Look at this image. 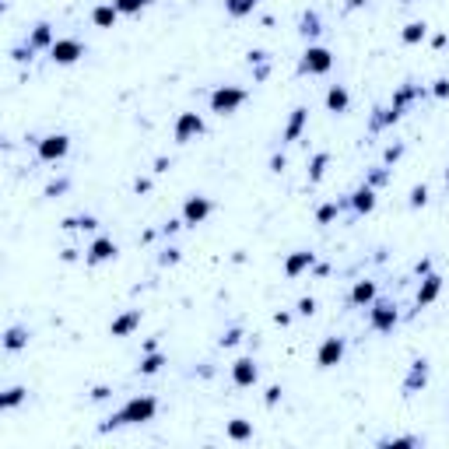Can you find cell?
I'll return each instance as SVG.
<instances>
[{
	"instance_id": "obj_1",
	"label": "cell",
	"mask_w": 449,
	"mask_h": 449,
	"mask_svg": "<svg viewBox=\"0 0 449 449\" xmlns=\"http://www.w3.org/2000/svg\"><path fill=\"white\" fill-rule=\"evenodd\" d=\"M155 414H158V400L151 397V393H141V397H130V400H127L116 414H112L109 421H102L98 432L127 428V425H148V421H155Z\"/></svg>"
},
{
	"instance_id": "obj_2",
	"label": "cell",
	"mask_w": 449,
	"mask_h": 449,
	"mask_svg": "<svg viewBox=\"0 0 449 449\" xmlns=\"http://www.w3.org/2000/svg\"><path fill=\"white\" fill-rule=\"evenodd\" d=\"M246 98H249V91L246 88H236V85H218L214 91H211V112H218V116H232V112H239L243 105H246Z\"/></svg>"
},
{
	"instance_id": "obj_3",
	"label": "cell",
	"mask_w": 449,
	"mask_h": 449,
	"mask_svg": "<svg viewBox=\"0 0 449 449\" xmlns=\"http://www.w3.org/2000/svg\"><path fill=\"white\" fill-rule=\"evenodd\" d=\"M397 323H400V306L393 302V299H376L369 306V326L376 333H389Z\"/></svg>"
},
{
	"instance_id": "obj_4",
	"label": "cell",
	"mask_w": 449,
	"mask_h": 449,
	"mask_svg": "<svg viewBox=\"0 0 449 449\" xmlns=\"http://www.w3.org/2000/svg\"><path fill=\"white\" fill-rule=\"evenodd\" d=\"M333 71V53L326 46H306L302 60H299V74H309V78H319V74H330Z\"/></svg>"
},
{
	"instance_id": "obj_5",
	"label": "cell",
	"mask_w": 449,
	"mask_h": 449,
	"mask_svg": "<svg viewBox=\"0 0 449 449\" xmlns=\"http://www.w3.org/2000/svg\"><path fill=\"white\" fill-rule=\"evenodd\" d=\"M211 214H214V200H211V197H204V193H193V197H186V200H183V211H179L183 224H190V229H197V224H204Z\"/></svg>"
},
{
	"instance_id": "obj_6",
	"label": "cell",
	"mask_w": 449,
	"mask_h": 449,
	"mask_svg": "<svg viewBox=\"0 0 449 449\" xmlns=\"http://www.w3.org/2000/svg\"><path fill=\"white\" fill-rule=\"evenodd\" d=\"M67 151H71V137L67 134H46V137H39L35 141V155H39V161H60V158H67Z\"/></svg>"
},
{
	"instance_id": "obj_7",
	"label": "cell",
	"mask_w": 449,
	"mask_h": 449,
	"mask_svg": "<svg viewBox=\"0 0 449 449\" xmlns=\"http://www.w3.org/2000/svg\"><path fill=\"white\" fill-rule=\"evenodd\" d=\"M81 56H85V42H81V39H71V35L56 39V42L49 46V60H53V64H60V67L78 64Z\"/></svg>"
},
{
	"instance_id": "obj_8",
	"label": "cell",
	"mask_w": 449,
	"mask_h": 449,
	"mask_svg": "<svg viewBox=\"0 0 449 449\" xmlns=\"http://www.w3.org/2000/svg\"><path fill=\"white\" fill-rule=\"evenodd\" d=\"M204 130H207V123H204L200 112H179L176 123H173V137H176L179 144H190V141L204 137Z\"/></svg>"
},
{
	"instance_id": "obj_9",
	"label": "cell",
	"mask_w": 449,
	"mask_h": 449,
	"mask_svg": "<svg viewBox=\"0 0 449 449\" xmlns=\"http://www.w3.org/2000/svg\"><path fill=\"white\" fill-rule=\"evenodd\" d=\"M344 351H348L344 337H326V341L316 348V365L319 369H337L344 362Z\"/></svg>"
},
{
	"instance_id": "obj_10",
	"label": "cell",
	"mask_w": 449,
	"mask_h": 449,
	"mask_svg": "<svg viewBox=\"0 0 449 449\" xmlns=\"http://www.w3.org/2000/svg\"><path fill=\"white\" fill-rule=\"evenodd\" d=\"M120 256V246L112 243L109 236H98L88 249H85V263L88 267H98V263H109V260H116Z\"/></svg>"
},
{
	"instance_id": "obj_11",
	"label": "cell",
	"mask_w": 449,
	"mask_h": 449,
	"mask_svg": "<svg viewBox=\"0 0 449 449\" xmlns=\"http://www.w3.org/2000/svg\"><path fill=\"white\" fill-rule=\"evenodd\" d=\"M256 379H260V365H256V358H249V355H243V358H236L232 362V382L236 386H256Z\"/></svg>"
},
{
	"instance_id": "obj_12",
	"label": "cell",
	"mask_w": 449,
	"mask_h": 449,
	"mask_svg": "<svg viewBox=\"0 0 449 449\" xmlns=\"http://www.w3.org/2000/svg\"><path fill=\"white\" fill-rule=\"evenodd\" d=\"M306 123H309V109H306V105H295V109H292V116H288V123H285V130H281V144L299 141L302 130H306Z\"/></svg>"
},
{
	"instance_id": "obj_13",
	"label": "cell",
	"mask_w": 449,
	"mask_h": 449,
	"mask_svg": "<svg viewBox=\"0 0 449 449\" xmlns=\"http://www.w3.org/2000/svg\"><path fill=\"white\" fill-rule=\"evenodd\" d=\"M141 319H144L141 309H127V312H120L116 319L109 323V337H130V333L141 326Z\"/></svg>"
},
{
	"instance_id": "obj_14",
	"label": "cell",
	"mask_w": 449,
	"mask_h": 449,
	"mask_svg": "<svg viewBox=\"0 0 449 449\" xmlns=\"http://www.w3.org/2000/svg\"><path fill=\"white\" fill-rule=\"evenodd\" d=\"M348 207H351L355 214H372V211H376V186L362 183V186L348 197Z\"/></svg>"
},
{
	"instance_id": "obj_15",
	"label": "cell",
	"mask_w": 449,
	"mask_h": 449,
	"mask_svg": "<svg viewBox=\"0 0 449 449\" xmlns=\"http://www.w3.org/2000/svg\"><path fill=\"white\" fill-rule=\"evenodd\" d=\"M316 267V253L312 249H295L288 260H285V277H299V274H306V270H312Z\"/></svg>"
},
{
	"instance_id": "obj_16",
	"label": "cell",
	"mask_w": 449,
	"mask_h": 449,
	"mask_svg": "<svg viewBox=\"0 0 449 449\" xmlns=\"http://www.w3.org/2000/svg\"><path fill=\"white\" fill-rule=\"evenodd\" d=\"M439 292H442V277L428 270V274L421 277V288H418V299H414V302H418V309H425V306H432V302L439 299Z\"/></svg>"
},
{
	"instance_id": "obj_17",
	"label": "cell",
	"mask_w": 449,
	"mask_h": 449,
	"mask_svg": "<svg viewBox=\"0 0 449 449\" xmlns=\"http://www.w3.org/2000/svg\"><path fill=\"white\" fill-rule=\"evenodd\" d=\"M376 299H379V288H376V281H355V288L348 292V302H351V306H358V309H362V306L369 309V306H372Z\"/></svg>"
},
{
	"instance_id": "obj_18",
	"label": "cell",
	"mask_w": 449,
	"mask_h": 449,
	"mask_svg": "<svg viewBox=\"0 0 449 449\" xmlns=\"http://www.w3.org/2000/svg\"><path fill=\"white\" fill-rule=\"evenodd\" d=\"M425 382H428V358H414V362H411V372H407V379H404V393L411 397V393L425 389Z\"/></svg>"
},
{
	"instance_id": "obj_19",
	"label": "cell",
	"mask_w": 449,
	"mask_h": 449,
	"mask_svg": "<svg viewBox=\"0 0 449 449\" xmlns=\"http://www.w3.org/2000/svg\"><path fill=\"white\" fill-rule=\"evenodd\" d=\"M120 18H123V15L116 11V4H95V8H91V25H95V28H116Z\"/></svg>"
},
{
	"instance_id": "obj_20",
	"label": "cell",
	"mask_w": 449,
	"mask_h": 449,
	"mask_svg": "<svg viewBox=\"0 0 449 449\" xmlns=\"http://www.w3.org/2000/svg\"><path fill=\"white\" fill-rule=\"evenodd\" d=\"M56 42V35H53V25L49 21H39L35 28H32V35H28V46H32V53H39V49H46L49 53V46Z\"/></svg>"
},
{
	"instance_id": "obj_21",
	"label": "cell",
	"mask_w": 449,
	"mask_h": 449,
	"mask_svg": "<svg viewBox=\"0 0 449 449\" xmlns=\"http://www.w3.org/2000/svg\"><path fill=\"white\" fill-rule=\"evenodd\" d=\"M326 109H330V112H348V109H351V91H348L344 85H330V91H326Z\"/></svg>"
},
{
	"instance_id": "obj_22",
	"label": "cell",
	"mask_w": 449,
	"mask_h": 449,
	"mask_svg": "<svg viewBox=\"0 0 449 449\" xmlns=\"http://www.w3.org/2000/svg\"><path fill=\"white\" fill-rule=\"evenodd\" d=\"M28 326H8V333H4V351H21V348H28Z\"/></svg>"
},
{
	"instance_id": "obj_23",
	"label": "cell",
	"mask_w": 449,
	"mask_h": 449,
	"mask_svg": "<svg viewBox=\"0 0 449 449\" xmlns=\"http://www.w3.org/2000/svg\"><path fill=\"white\" fill-rule=\"evenodd\" d=\"M165 362H168V355H165V351H158V348H155V351H144V358H141L137 372H141V376H155V372H161V365H165Z\"/></svg>"
},
{
	"instance_id": "obj_24",
	"label": "cell",
	"mask_w": 449,
	"mask_h": 449,
	"mask_svg": "<svg viewBox=\"0 0 449 449\" xmlns=\"http://www.w3.org/2000/svg\"><path fill=\"white\" fill-rule=\"evenodd\" d=\"M326 165H330V151H316L312 158H309V183L316 186V183H323V176H326Z\"/></svg>"
},
{
	"instance_id": "obj_25",
	"label": "cell",
	"mask_w": 449,
	"mask_h": 449,
	"mask_svg": "<svg viewBox=\"0 0 449 449\" xmlns=\"http://www.w3.org/2000/svg\"><path fill=\"white\" fill-rule=\"evenodd\" d=\"M425 39H428V25H425V21H407L404 32H400V42H404V46H418V42H425Z\"/></svg>"
},
{
	"instance_id": "obj_26",
	"label": "cell",
	"mask_w": 449,
	"mask_h": 449,
	"mask_svg": "<svg viewBox=\"0 0 449 449\" xmlns=\"http://www.w3.org/2000/svg\"><path fill=\"white\" fill-rule=\"evenodd\" d=\"M25 400H28V389L25 386H11V389H4V397H0V411H15Z\"/></svg>"
},
{
	"instance_id": "obj_27",
	"label": "cell",
	"mask_w": 449,
	"mask_h": 449,
	"mask_svg": "<svg viewBox=\"0 0 449 449\" xmlns=\"http://www.w3.org/2000/svg\"><path fill=\"white\" fill-rule=\"evenodd\" d=\"M348 204V197L341 200V204H337V200H326V204H319L316 207V224H330V221H337V218H341V207Z\"/></svg>"
},
{
	"instance_id": "obj_28",
	"label": "cell",
	"mask_w": 449,
	"mask_h": 449,
	"mask_svg": "<svg viewBox=\"0 0 449 449\" xmlns=\"http://www.w3.org/2000/svg\"><path fill=\"white\" fill-rule=\"evenodd\" d=\"M260 8V0H224V11H229V18H246Z\"/></svg>"
},
{
	"instance_id": "obj_29",
	"label": "cell",
	"mask_w": 449,
	"mask_h": 449,
	"mask_svg": "<svg viewBox=\"0 0 449 449\" xmlns=\"http://www.w3.org/2000/svg\"><path fill=\"white\" fill-rule=\"evenodd\" d=\"M319 32H323V28H319V15H316V11H306V15L299 18V35H302V39H316Z\"/></svg>"
},
{
	"instance_id": "obj_30",
	"label": "cell",
	"mask_w": 449,
	"mask_h": 449,
	"mask_svg": "<svg viewBox=\"0 0 449 449\" xmlns=\"http://www.w3.org/2000/svg\"><path fill=\"white\" fill-rule=\"evenodd\" d=\"M229 439H232V442H246V439H253V421H246V418H232V421H229Z\"/></svg>"
},
{
	"instance_id": "obj_31",
	"label": "cell",
	"mask_w": 449,
	"mask_h": 449,
	"mask_svg": "<svg viewBox=\"0 0 449 449\" xmlns=\"http://www.w3.org/2000/svg\"><path fill=\"white\" fill-rule=\"evenodd\" d=\"M64 229H67V232H74V229L91 232V229H98V218H95V214H78V218H67V221H64Z\"/></svg>"
},
{
	"instance_id": "obj_32",
	"label": "cell",
	"mask_w": 449,
	"mask_h": 449,
	"mask_svg": "<svg viewBox=\"0 0 449 449\" xmlns=\"http://www.w3.org/2000/svg\"><path fill=\"white\" fill-rule=\"evenodd\" d=\"M112 4H116V11L120 15H141L151 0H112Z\"/></svg>"
},
{
	"instance_id": "obj_33",
	"label": "cell",
	"mask_w": 449,
	"mask_h": 449,
	"mask_svg": "<svg viewBox=\"0 0 449 449\" xmlns=\"http://www.w3.org/2000/svg\"><path fill=\"white\" fill-rule=\"evenodd\" d=\"M407 204H411L414 211H418V207H425V204H428V186H425V183H418V186L411 190V197H407Z\"/></svg>"
},
{
	"instance_id": "obj_34",
	"label": "cell",
	"mask_w": 449,
	"mask_h": 449,
	"mask_svg": "<svg viewBox=\"0 0 449 449\" xmlns=\"http://www.w3.org/2000/svg\"><path fill=\"white\" fill-rule=\"evenodd\" d=\"M386 179H389V168H382V165H379V168H372V173H369V179H365V183H369V186H382Z\"/></svg>"
},
{
	"instance_id": "obj_35",
	"label": "cell",
	"mask_w": 449,
	"mask_h": 449,
	"mask_svg": "<svg viewBox=\"0 0 449 449\" xmlns=\"http://www.w3.org/2000/svg\"><path fill=\"white\" fill-rule=\"evenodd\" d=\"M295 312H299V316H312V312H316V299H312V295L299 299V302H295Z\"/></svg>"
},
{
	"instance_id": "obj_36",
	"label": "cell",
	"mask_w": 449,
	"mask_h": 449,
	"mask_svg": "<svg viewBox=\"0 0 449 449\" xmlns=\"http://www.w3.org/2000/svg\"><path fill=\"white\" fill-rule=\"evenodd\" d=\"M432 95H435V98H449V78L432 81Z\"/></svg>"
},
{
	"instance_id": "obj_37",
	"label": "cell",
	"mask_w": 449,
	"mask_h": 449,
	"mask_svg": "<svg viewBox=\"0 0 449 449\" xmlns=\"http://www.w3.org/2000/svg\"><path fill=\"white\" fill-rule=\"evenodd\" d=\"M379 446H393V449H397V446H421V439H414V435H407V439H382Z\"/></svg>"
},
{
	"instance_id": "obj_38",
	"label": "cell",
	"mask_w": 449,
	"mask_h": 449,
	"mask_svg": "<svg viewBox=\"0 0 449 449\" xmlns=\"http://www.w3.org/2000/svg\"><path fill=\"white\" fill-rule=\"evenodd\" d=\"M239 337H243V330H229L218 344H221V348H232V344H239Z\"/></svg>"
},
{
	"instance_id": "obj_39",
	"label": "cell",
	"mask_w": 449,
	"mask_h": 449,
	"mask_svg": "<svg viewBox=\"0 0 449 449\" xmlns=\"http://www.w3.org/2000/svg\"><path fill=\"white\" fill-rule=\"evenodd\" d=\"M277 400H281V386H270L267 397H263V404H267V407H277Z\"/></svg>"
},
{
	"instance_id": "obj_40",
	"label": "cell",
	"mask_w": 449,
	"mask_h": 449,
	"mask_svg": "<svg viewBox=\"0 0 449 449\" xmlns=\"http://www.w3.org/2000/svg\"><path fill=\"white\" fill-rule=\"evenodd\" d=\"M404 155V144H393V148H386V161H397Z\"/></svg>"
},
{
	"instance_id": "obj_41",
	"label": "cell",
	"mask_w": 449,
	"mask_h": 449,
	"mask_svg": "<svg viewBox=\"0 0 449 449\" xmlns=\"http://www.w3.org/2000/svg\"><path fill=\"white\" fill-rule=\"evenodd\" d=\"M109 393H112L109 386H95L91 389V400H109Z\"/></svg>"
},
{
	"instance_id": "obj_42",
	"label": "cell",
	"mask_w": 449,
	"mask_h": 449,
	"mask_svg": "<svg viewBox=\"0 0 449 449\" xmlns=\"http://www.w3.org/2000/svg\"><path fill=\"white\" fill-rule=\"evenodd\" d=\"M158 260H161L165 267H168V263H176V260H179V249H165V253H161Z\"/></svg>"
},
{
	"instance_id": "obj_43",
	"label": "cell",
	"mask_w": 449,
	"mask_h": 449,
	"mask_svg": "<svg viewBox=\"0 0 449 449\" xmlns=\"http://www.w3.org/2000/svg\"><path fill=\"white\" fill-rule=\"evenodd\" d=\"M270 168H274V173H285V155H274V158H270Z\"/></svg>"
},
{
	"instance_id": "obj_44",
	"label": "cell",
	"mask_w": 449,
	"mask_h": 449,
	"mask_svg": "<svg viewBox=\"0 0 449 449\" xmlns=\"http://www.w3.org/2000/svg\"><path fill=\"white\" fill-rule=\"evenodd\" d=\"M274 323H277V326H288L292 316H288V312H274Z\"/></svg>"
},
{
	"instance_id": "obj_45",
	"label": "cell",
	"mask_w": 449,
	"mask_h": 449,
	"mask_svg": "<svg viewBox=\"0 0 449 449\" xmlns=\"http://www.w3.org/2000/svg\"><path fill=\"white\" fill-rule=\"evenodd\" d=\"M168 165H173L168 158H158V161H155V173H168Z\"/></svg>"
},
{
	"instance_id": "obj_46",
	"label": "cell",
	"mask_w": 449,
	"mask_h": 449,
	"mask_svg": "<svg viewBox=\"0 0 449 449\" xmlns=\"http://www.w3.org/2000/svg\"><path fill=\"white\" fill-rule=\"evenodd\" d=\"M134 190H137V193H148V190H151V179H137Z\"/></svg>"
},
{
	"instance_id": "obj_47",
	"label": "cell",
	"mask_w": 449,
	"mask_h": 449,
	"mask_svg": "<svg viewBox=\"0 0 449 449\" xmlns=\"http://www.w3.org/2000/svg\"><path fill=\"white\" fill-rule=\"evenodd\" d=\"M362 4H369V0H348V8H362Z\"/></svg>"
},
{
	"instance_id": "obj_48",
	"label": "cell",
	"mask_w": 449,
	"mask_h": 449,
	"mask_svg": "<svg viewBox=\"0 0 449 449\" xmlns=\"http://www.w3.org/2000/svg\"><path fill=\"white\" fill-rule=\"evenodd\" d=\"M446 186H449V168H446Z\"/></svg>"
},
{
	"instance_id": "obj_49",
	"label": "cell",
	"mask_w": 449,
	"mask_h": 449,
	"mask_svg": "<svg viewBox=\"0 0 449 449\" xmlns=\"http://www.w3.org/2000/svg\"><path fill=\"white\" fill-rule=\"evenodd\" d=\"M407 4H411V0H407Z\"/></svg>"
}]
</instances>
